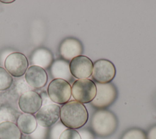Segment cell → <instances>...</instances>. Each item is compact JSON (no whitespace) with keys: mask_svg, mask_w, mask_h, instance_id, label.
<instances>
[{"mask_svg":"<svg viewBox=\"0 0 156 139\" xmlns=\"http://www.w3.org/2000/svg\"><path fill=\"white\" fill-rule=\"evenodd\" d=\"M41 105L42 99L40 96L32 91L24 92L18 100V106L24 113H35L40 109Z\"/></svg>","mask_w":156,"mask_h":139,"instance_id":"30bf717a","label":"cell"},{"mask_svg":"<svg viewBox=\"0 0 156 139\" xmlns=\"http://www.w3.org/2000/svg\"><path fill=\"white\" fill-rule=\"evenodd\" d=\"M147 139H156V125L152 126L148 130L147 135Z\"/></svg>","mask_w":156,"mask_h":139,"instance_id":"ffe728a7","label":"cell"},{"mask_svg":"<svg viewBox=\"0 0 156 139\" xmlns=\"http://www.w3.org/2000/svg\"><path fill=\"white\" fill-rule=\"evenodd\" d=\"M60 118L62 123L66 127L77 129L87 122L88 113L83 103L76 100H71L61 107Z\"/></svg>","mask_w":156,"mask_h":139,"instance_id":"6da1fadb","label":"cell"},{"mask_svg":"<svg viewBox=\"0 0 156 139\" xmlns=\"http://www.w3.org/2000/svg\"><path fill=\"white\" fill-rule=\"evenodd\" d=\"M96 86L90 79H79L74 81L71 87V94L74 99L82 103L91 102L95 97Z\"/></svg>","mask_w":156,"mask_h":139,"instance_id":"277c9868","label":"cell"},{"mask_svg":"<svg viewBox=\"0 0 156 139\" xmlns=\"http://www.w3.org/2000/svg\"><path fill=\"white\" fill-rule=\"evenodd\" d=\"M13 82L10 74L3 67H0V91L9 89Z\"/></svg>","mask_w":156,"mask_h":139,"instance_id":"e0dca14e","label":"cell"},{"mask_svg":"<svg viewBox=\"0 0 156 139\" xmlns=\"http://www.w3.org/2000/svg\"><path fill=\"white\" fill-rule=\"evenodd\" d=\"M48 94L52 102L65 104L68 102L71 96V85L63 79H53L48 86Z\"/></svg>","mask_w":156,"mask_h":139,"instance_id":"5b68a950","label":"cell"},{"mask_svg":"<svg viewBox=\"0 0 156 139\" xmlns=\"http://www.w3.org/2000/svg\"><path fill=\"white\" fill-rule=\"evenodd\" d=\"M59 52L63 59L66 61H71L75 57L82 55L83 46L78 39L69 37L61 43L59 47Z\"/></svg>","mask_w":156,"mask_h":139,"instance_id":"8fae6325","label":"cell"},{"mask_svg":"<svg viewBox=\"0 0 156 139\" xmlns=\"http://www.w3.org/2000/svg\"><path fill=\"white\" fill-rule=\"evenodd\" d=\"M69 69L73 77L79 79H87L93 72V62L87 56L80 55L73 58L69 62Z\"/></svg>","mask_w":156,"mask_h":139,"instance_id":"ba28073f","label":"cell"},{"mask_svg":"<svg viewBox=\"0 0 156 139\" xmlns=\"http://www.w3.org/2000/svg\"><path fill=\"white\" fill-rule=\"evenodd\" d=\"M53 61V56L51 51L44 48L35 50L31 56V64L41 68H48Z\"/></svg>","mask_w":156,"mask_h":139,"instance_id":"5bb4252c","label":"cell"},{"mask_svg":"<svg viewBox=\"0 0 156 139\" xmlns=\"http://www.w3.org/2000/svg\"><path fill=\"white\" fill-rule=\"evenodd\" d=\"M51 73L54 79H63L68 82L73 80L69 63L62 59L57 60L52 63L51 67Z\"/></svg>","mask_w":156,"mask_h":139,"instance_id":"4fadbf2b","label":"cell"},{"mask_svg":"<svg viewBox=\"0 0 156 139\" xmlns=\"http://www.w3.org/2000/svg\"><path fill=\"white\" fill-rule=\"evenodd\" d=\"M116 68L110 60L101 59L93 63L92 78L98 83H110L116 75Z\"/></svg>","mask_w":156,"mask_h":139,"instance_id":"8992f818","label":"cell"},{"mask_svg":"<svg viewBox=\"0 0 156 139\" xmlns=\"http://www.w3.org/2000/svg\"><path fill=\"white\" fill-rule=\"evenodd\" d=\"M29 62L26 56L20 52L10 54L5 59L4 67L5 70L15 77L23 76L28 69Z\"/></svg>","mask_w":156,"mask_h":139,"instance_id":"52a82bcc","label":"cell"},{"mask_svg":"<svg viewBox=\"0 0 156 139\" xmlns=\"http://www.w3.org/2000/svg\"><path fill=\"white\" fill-rule=\"evenodd\" d=\"M17 126L23 133L25 134L32 133L37 127L35 116L32 114H21L17 119Z\"/></svg>","mask_w":156,"mask_h":139,"instance_id":"9a60e30c","label":"cell"},{"mask_svg":"<svg viewBox=\"0 0 156 139\" xmlns=\"http://www.w3.org/2000/svg\"><path fill=\"white\" fill-rule=\"evenodd\" d=\"M21 133L17 125L10 121L0 123V139H21Z\"/></svg>","mask_w":156,"mask_h":139,"instance_id":"2e32d148","label":"cell"},{"mask_svg":"<svg viewBox=\"0 0 156 139\" xmlns=\"http://www.w3.org/2000/svg\"><path fill=\"white\" fill-rule=\"evenodd\" d=\"M60 107L57 104H48L40 108L36 113L38 124L43 127L53 126L60 118Z\"/></svg>","mask_w":156,"mask_h":139,"instance_id":"9c48e42d","label":"cell"},{"mask_svg":"<svg viewBox=\"0 0 156 139\" xmlns=\"http://www.w3.org/2000/svg\"><path fill=\"white\" fill-rule=\"evenodd\" d=\"M58 139H82V138L76 129H66L61 133Z\"/></svg>","mask_w":156,"mask_h":139,"instance_id":"d6986e66","label":"cell"},{"mask_svg":"<svg viewBox=\"0 0 156 139\" xmlns=\"http://www.w3.org/2000/svg\"><path fill=\"white\" fill-rule=\"evenodd\" d=\"M121 139H147L144 132L140 129L133 128L126 131Z\"/></svg>","mask_w":156,"mask_h":139,"instance_id":"ac0fdd59","label":"cell"},{"mask_svg":"<svg viewBox=\"0 0 156 139\" xmlns=\"http://www.w3.org/2000/svg\"><path fill=\"white\" fill-rule=\"evenodd\" d=\"M95 84L96 94L90 103L94 108L102 110L110 106L115 102L118 95L117 90L115 85L111 83H95Z\"/></svg>","mask_w":156,"mask_h":139,"instance_id":"3957f363","label":"cell"},{"mask_svg":"<svg viewBox=\"0 0 156 139\" xmlns=\"http://www.w3.org/2000/svg\"><path fill=\"white\" fill-rule=\"evenodd\" d=\"M26 83L34 88H40L44 86L48 81V75L45 70L37 66H30L26 73Z\"/></svg>","mask_w":156,"mask_h":139,"instance_id":"7c38bea8","label":"cell"},{"mask_svg":"<svg viewBox=\"0 0 156 139\" xmlns=\"http://www.w3.org/2000/svg\"><path fill=\"white\" fill-rule=\"evenodd\" d=\"M91 127L96 135L108 137L115 132L118 127V120L110 111L98 110L92 116Z\"/></svg>","mask_w":156,"mask_h":139,"instance_id":"7a4b0ae2","label":"cell"},{"mask_svg":"<svg viewBox=\"0 0 156 139\" xmlns=\"http://www.w3.org/2000/svg\"><path fill=\"white\" fill-rule=\"evenodd\" d=\"M14 1H15L14 0H5V1L0 0V2H1L2 3H4V4H10V3L13 2Z\"/></svg>","mask_w":156,"mask_h":139,"instance_id":"44dd1931","label":"cell"}]
</instances>
